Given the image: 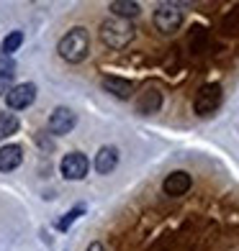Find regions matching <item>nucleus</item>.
I'll return each instance as SVG.
<instances>
[{
	"label": "nucleus",
	"instance_id": "9b49d317",
	"mask_svg": "<svg viewBox=\"0 0 239 251\" xmlns=\"http://www.w3.org/2000/svg\"><path fill=\"white\" fill-rule=\"evenodd\" d=\"M116 167H119V149H116V146H103V149L95 154L98 175H111Z\"/></svg>",
	"mask_w": 239,
	"mask_h": 251
},
{
	"label": "nucleus",
	"instance_id": "1a4fd4ad",
	"mask_svg": "<svg viewBox=\"0 0 239 251\" xmlns=\"http://www.w3.org/2000/svg\"><path fill=\"white\" fill-rule=\"evenodd\" d=\"M24 164V149L18 144H5L0 149V172H13Z\"/></svg>",
	"mask_w": 239,
	"mask_h": 251
},
{
	"label": "nucleus",
	"instance_id": "9d476101",
	"mask_svg": "<svg viewBox=\"0 0 239 251\" xmlns=\"http://www.w3.org/2000/svg\"><path fill=\"white\" fill-rule=\"evenodd\" d=\"M103 90L106 93H111L113 98H121V100H129L134 95V82L131 79H123V77H103Z\"/></svg>",
	"mask_w": 239,
	"mask_h": 251
},
{
	"label": "nucleus",
	"instance_id": "ddd939ff",
	"mask_svg": "<svg viewBox=\"0 0 239 251\" xmlns=\"http://www.w3.org/2000/svg\"><path fill=\"white\" fill-rule=\"evenodd\" d=\"M111 10H113V18H121V21H126V18H134V16H139V3H134V0H113L111 3Z\"/></svg>",
	"mask_w": 239,
	"mask_h": 251
},
{
	"label": "nucleus",
	"instance_id": "f3484780",
	"mask_svg": "<svg viewBox=\"0 0 239 251\" xmlns=\"http://www.w3.org/2000/svg\"><path fill=\"white\" fill-rule=\"evenodd\" d=\"M85 213V205H75V208L70 210V213H64L62 215V218L60 221H57V231H67V228H70L77 218H80V215H83Z\"/></svg>",
	"mask_w": 239,
	"mask_h": 251
},
{
	"label": "nucleus",
	"instance_id": "a211bd4d",
	"mask_svg": "<svg viewBox=\"0 0 239 251\" xmlns=\"http://www.w3.org/2000/svg\"><path fill=\"white\" fill-rule=\"evenodd\" d=\"M221 31H224V33H239V5H234L229 13L224 16Z\"/></svg>",
	"mask_w": 239,
	"mask_h": 251
},
{
	"label": "nucleus",
	"instance_id": "6e6552de",
	"mask_svg": "<svg viewBox=\"0 0 239 251\" xmlns=\"http://www.w3.org/2000/svg\"><path fill=\"white\" fill-rule=\"evenodd\" d=\"M190 185H193V179H190V175L188 172H173V175H167L165 177V195H170V198H180V195H185V192L190 190Z\"/></svg>",
	"mask_w": 239,
	"mask_h": 251
},
{
	"label": "nucleus",
	"instance_id": "aec40b11",
	"mask_svg": "<svg viewBox=\"0 0 239 251\" xmlns=\"http://www.w3.org/2000/svg\"><path fill=\"white\" fill-rule=\"evenodd\" d=\"M10 87H13V77H0V95H8Z\"/></svg>",
	"mask_w": 239,
	"mask_h": 251
},
{
	"label": "nucleus",
	"instance_id": "423d86ee",
	"mask_svg": "<svg viewBox=\"0 0 239 251\" xmlns=\"http://www.w3.org/2000/svg\"><path fill=\"white\" fill-rule=\"evenodd\" d=\"M88 169H90V162H88V156L80 154V151H70L62 159V175H64V179H72V182L75 179H85Z\"/></svg>",
	"mask_w": 239,
	"mask_h": 251
},
{
	"label": "nucleus",
	"instance_id": "7ed1b4c3",
	"mask_svg": "<svg viewBox=\"0 0 239 251\" xmlns=\"http://www.w3.org/2000/svg\"><path fill=\"white\" fill-rule=\"evenodd\" d=\"M154 26H157V31L159 33H175L180 26H183V10H180L178 5H173V3H162L157 10H154Z\"/></svg>",
	"mask_w": 239,
	"mask_h": 251
},
{
	"label": "nucleus",
	"instance_id": "f8f14e48",
	"mask_svg": "<svg viewBox=\"0 0 239 251\" xmlns=\"http://www.w3.org/2000/svg\"><path fill=\"white\" fill-rule=\"evenodd\" d=\"M136 108H139V113H144V116H149V113H157L159 108H162V93L154 87L144 90L139 102H136Z\"/></svg>",
	"mask_w": 239,
	"mask_h": 251
},
{
	"label": "nucleus",
	"instance_id": "6ab92c4d",
	"mask_svg": "<svg viewBox=\"0 0 239 251\" xmlns=\"http://www.w3.org/2000/svg\"><path fill=\"white\" fill-rule=\"evenodd\" d=\"M16 72V62H13V56H8L0 51V77H13Z\"/></svg>",
	"mask_w": 239,
	"mask_h": 251
},
{
	"label": "nucleus",
	"instance_id": "dca6fc26",
	"mask_svg": "<svg viewBox=\"0 0 239 251\" xmlns=\"http://www.w3.org/2000/svg\"><path fill=\"white\" fill-rule=\"evenodd\" d=\"M21 44H24V33L21 31H10L8 36L3 39V54H8V56H13V51H18L21 49Z\"/></svg>",
	"mask_w": 239,
	"mask_h": 251
},
{
	"label": "nucleus",
	"instance_id": "20e7f679",
	"mask_svg": "<svg viewBox=\"0 0 239 251\" xmlns=\"http://www.w3.org/2000/svg\"><path fill=\"white\" fill-rule=\"evenodd\" d=\"M219 105H221V85H216V82L203 85L196 93V100H193V110L198 116H211Z\"/></svg>",
	"mask_w": 239,
	"mask_h": 251
},
{
	"label": "nucleus",
	"instance_id": "0eeeda50",
	"mask_svg": "<svg viewBox=\"0 0 239 251\" xmlns=\"http://www.w3.org/2000/svg\"><path fill=\"white\" fill-rule=\"evenodd\" d=\"M75 126H77V116H75L70 108L60 105V108H54V110H52V116H49V131H52L54 136L70 133Z\"/></svg>",
	"mask_w": 239,
	"mask_h": 251
},
{
	"label": "nucleus",
	"instance_id": "f257e3e1",
	"mask_svg": "<svg viewBox=\"0 0 239 251\" xmlns=\"http://www.w3.org/2000/svg\"><path fill=\"white\" fill-rule=\"evenodd\" d=\"M57 51H60V56L64 62H70V64H80L88 56L90 51V36H88V31L83 26H75L64 33V36L60 39V47H57Z\"/></svg>",
	"mask_w": 239,
	"mask_h": 251
},
{
	"label": "nucleus",
	"instance_id": "4468645a",
	"mask_svg": "<svg viewBox=\"0 0 239 251\" xmlns=\"http://www.w3.org/2000/svg\"><path fill=\"white\" fill-rule=\"evenodd\" d=\"M206 44H209V31L203 26H193L190 28V36H188V47L193 54H203L206 51Z\"/></svg>",
	"mask_w": 239,
	"mask_h": 251
},
{
	"label": "nucleus",
	"instance_id": "412c9836",
	"mask_svg": "<svg viewBox=\"0 0 239 251\" xmlns=\"http://www.w3.org/2000/svg\"><path fill=\"white\" fill-rule=\"evenodd\" d=\"M88 251H106V249H103V244H100V241H93V244L88 246Z\"/></svg>",
	"mask_w": 239,
	"mask_h": 251
},
{
	"label": "nucleus",
	"instance_id": "f03ea898",
	"mask_svg": "<svg viewBox=\"0 0 239 251\" xmlns=\"http://www.w3.org/2000/svg\"><path fill=\"white\" fill-rule=\"evenodd\" d=\"M100 39L111 49H123L134 41V26L121 18H106L100 24Z\"/></svg>",
	"mask_w": 239,
	"mask_h": 251
},
{
	"label": "nucleus",
	"instance_id": "2eb2a0df",
	"mask_svg": "<svg viewBox=\"0 0 239 251\" xmlns=\"http://www.w3.org/2000/svg\"><path fill=\"white\" fill-rule=\"evenodd\" d=\"M18 128H21V121H18L16 113H8V110L0 113V139H8V136H13Z\"/></svg>",
	"mask_w": 239,
	"mask_h": 251
},
{
	"label": "nucleus",
	"instance_id": "39448f33",
	"mask_svg": "<svg viewBox=\"0 0 239 251\" xmlns=\"http://www.w3.org/2000/svg\"><path fill=\"white\" fill-rule=\"evenodd\" d=\"M33 100H36V85H33V82L13 85L8 90V95H5V102H8L10 110H24V108L31 105Z\"/></svg>",
	"mask_w": 239,
	"mask_h": 251
}]
</instances>
